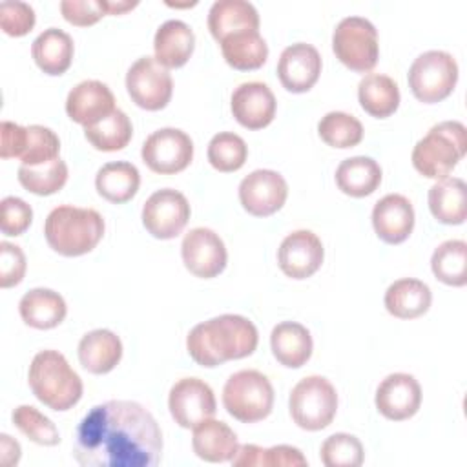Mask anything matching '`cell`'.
<instances>
[{"label": "cell", "instance_id": "39", "mask_svg": "<svg viewBox=\"0 0 467 467\" xmlns=\"http://www.w3.org/2000/svg\"><path fill=\"white\" fill-rule=\"evenodd\" d=\"M319 137L332 148H352L363 139L361 122L345 111H328L317 124Z\"/></svg>", "mask_w": 467, "mask_h": 467}, {"label": "cell", "instance_id": "14", "mask_svg": "<svg viewBox=\"0 0 467 467\" xmlns=\"http://www.w3.org/2000/svg\"><path fill=\"white\" fill-rule=\"evenodd\" d=\"M288 195V184L279 171L254 170L239 184V201L243 208L255 217H268L283 208Z\"/></svg>", "mask_w": 467, "mask_h": 467}, {"label": "cell", "instance_id": "4", "mask_svg": "<svg viewBox=\"0 0 467 467\" xmlns=\"http://www.w3.org/2000/svg\"><path fill=\"white\" fill-rule=\"evenodd\" d=\"M27 381L35 398L57 412L69 410L82 398V379L58 350L35 354Z\"/></svg>", "mask_w": 467, "mask_h": 467}, {"label": "cell", "instance_id": "1", "mask_svg": "<svg viewBox=\"0 0 467 467\" xmlns=\"http://www.w3.org/2000/svg\"><path fill=\"white\" fill-rule=\"evenodd\" d=\"M161 454V427L137 401L95 405L75 431L73 458L82 467H155Z\"/></svg>", "mask_w": 467, "mask_h": 467}, {"label": "cell", "instance_id": "26", "mask_svg": "<svg viewBox=\"0 0 467 467\" xmlns=\"http://www.w3.org/2000/svg\"><path fill=\"white\" fill-rule=\"evenodd\" d=\"M18 312L26 325L38 330H47L64 321L67 306L58 292L51 288H33L22 296Z\"/></svg>", "mask_w": 467, "mask_h": 467}, {"label": "cell", "instance_id": "13", "mask_svg": "<svg viewBox=\"0 0 467 467\" xmlns=\"http://www.w3.org/2000/svg\"><path fill=\"white\" fill-rule=\"evenodd\" d=\"M168 409L177 425L193 429L215 414L217 403L213 390L206 381L199 378H182L170 389Z\"/></svg>", "mask_w": 467, "mask_h": 467}, {"label": "cell", "instance_id": "47", "mask_svg": "<svg viewBox=\"0 0 467 467\" xmlns=\"http://www.w3.org/2000/svg\"><path fill=\"white\" fill-rule=\"evenodd\" d=\"M26 274V255L20 246L7 241L0 243V286L18 285Z\"/></svg>", "mask_w": 467, "mask_h": 467}, {"label": "cell", "instance_id": "40", "mask_svg": "<svg viewBox=\"0 0 467 467\" xmlns=\"http://www.w3.org/2000/svg\"><path fill=\"white\" fill-rule=\"evenodd\" d=\"M246 157L248 146L237 133L221 131L213 135L208 144V161L217 171H237L246 162Z\"/></svg>", "mask_w": 467, "mask_h": 467}, {"label": "cell", "instance_id": "29", "mask_svg": "<svg viewBox=\"0 0 467 467\" xmlns=\"http://www.w3.org/2000/svg\"><path fill=\"white\" fill-rule=\"evenodd\" d=\"M383 301L390 316L398 319H414L429 310L432 294L423 281L403 277L387 288Z\"/></svg>", "mask_w": 467, "mask_h": 467}, {"label": "cell", "instance_id": "6", "mask_svg": "<svg viewBox=\"0 0 467 467\" xmlns=\"http://www.w3.org/2000/svg\"><path fill=\"white\" fill-rule=\"evenodd\" d=\"M223 405L230 416L243 423L261 421L272 412L274 387L259 370H239L223 387Z\"/></svg>", "mask_w": 467, "mask_h": 467}, {"label": "cell", "instance_id": "19", "mask_svg": "<svg viewBox=\"0 0 467 467\" xmlns=\"http://www.w3.org/2000/svg\"><path fill=\"white\" fill-rule=\"evenodd\" d=\"M275 97L272 89L263 82L239 84L230 100L235 120L246 130H261L268 126L275 117Z\"/></svg>", "mask_w": 467, "mask_h": 467}, {"label": "cell", "instance_id": "10", "mask_svg": "<svg viewBox=\"0 0 467 467\" xmlns=\"http://www.w3.org/2000/svg\"><path fill=\"white\" fill-rule=\"evenodd\" d=\"M126 89L131 100L148 111H159L168 106L173 93L170 71L155 57L137 58L126 73Z\"/></svg>", "mask_w": 467, "mask_h": 467}, {"label": "cell", "instance_id": "32", "mask_svg": "<svg viewBox=\"0 0 467 467\" xmlns=\"http://www.w3.org/2000/svg\"><path fill=\"white\" fill-rule=\"evenodd\" d=\"M140 184V173L135 164L126 161L106 162L95 175V188L106 201L122 204L135 197Z\"/></svg>", "mask_w": 467, "mask_h": 467}, {"label": "cell", "instance_id": "15", "mask_svg": "<svg viewBox=\"0 0 467 467\" xmlns=\"http://www.w3.org/2000/svg\"><path fill=\"white\" fill-rule=\"evenodd\" d=\"M184 266L197 277L212 279L226 266V246L223 239L210 228L199 226L190 230L181 244Z\"/></svg>", "mask_w": 467, "mask_h": 467}, {"label": "cell", "instance_id": "20", "mask_svg": "<svg viewBox=\"0 0 467 467\" xmlns=\"http://www.w3.org/2000/svg\"><path fill=\"white\" fill-rule=\"evenodd\" d=\"M115 108V97L111 89L100 80H82L78 82L66 99L67 117L82 124L84 128L99 122L109 115Z\"/></svg>", "mask_w": 467, "mask_h": 467}, {"label": "cell", "instance_id": "9", "mask_svg": "<svg viewBox=\"0 0 467 467\" xmlns=\"http://www.w3.org/2000/svg\"><path fill=\"white\" fill-rule=\"evenodd\" d=\"M332 49L348 69L367 73L376 66L379 57L378 31L363 16H345L334 29Z\"/></svg>", "mask_w": 467, "mask_h": 467}, {"label": "cell", "instance_id": "36", "mask_svg": "<svg viewBox=\"0 0 467 467\" xmlns=\"http://www.w3.org/2000/svg\"><path fill=\"white\" fill-rule=\"evenodd\" d=\"M431 268L438 281L449 286H463L467 283V243L462 239L441 243L432 252Z\"/></svg>", "mask_w": 467, "mask_h": 467}, {"label": "cell", "instance_id": "31", "mask_svg": "<svg viewBox=\"0 0 467 467\" xmlns=\"http://www.w3.org/2000/svg\"><path fill=\"white\" fill-rule=\"evenodd\" d=\"M429 210L443 224H462L467 217V186L458 177L438 181L429 190Z\"/></svg>", "mask_w": 467, "mask_h": 467}, {"label": "cell", "instance_id": "50", "mask_svg": "<svg viewBox=\"0 0 467 467\" xmlns=\"http://www.w3.org/2000/svg\"><path fill=\"white\" fill-rule=\"evenodd\" d=\"M139 2H124V0H109V15H122L133 9Z\"/></svg>", "mask_w": 467, "mask_h": 467}, {"label": "cell", "instance_id": "12", "mask_svg": "<svg viewBox=\"0 0 467 467\" xmlns=\"http://www.w3.org/2000/svg\"><path fill=\"white\" fill-rule=\"evenodd\" d=\"M190 219L186 197L173 190L162 188L153 192L142 206V224L157 239L177 237Z\"/></svg>", "mask_w": 467, "mask_h": 467}, {"label": "cell", "instance_id": "49", "mask_svg": "<svg viewBox=\"0 0 467 467\" xmlns=\"http://www.w3.org/2000/svg\"><path fill=\"white\" fill-rule=\"evenodd\" d=\"M0 460L4 465H16L20 460V445L9 434H0Z\"/></svg>", "mask_w": 467, "mask_h": 467}, {"label": "cell", "instance_id": "44", "mask_svg": "<svg viewBox=\"0 0 467 467\" xmlns=\"http://www.w3.org/2000/svg\"><path fill=\"white\" fill-rule=\"evenodd\" d=\"M0 26L9 36H24L35 26V9L20 0H4L0 4Z\"/></svg>", "mask_w": 467, "mask_h": 467}, {"label": "cell", "instance_id": "38", "mask_svg": "<svg viewBox=\"0 0 467 467\" xmlns=\"http://www.w3.org/2000/svg\"><path fill=\"white\" fill-rule=\"evenodd\" d=\"M67 181V164L57 157L46 164L18 168V182L35 195H51L58 192Z\"/></svg>", "mask_w": 467, "mask_h": 467}, {"label": "cell", "instance_id": "24", "mask_svg": "<svg viewBox=\"0 0 467 467\" xmlns=\"http://www.w3.org/2000/svg\"><path fill=\"white\" fill-rule=\"evenodd\" d=\"M192 447L201 460L221 463L234 458L239 443L237 434L224 421L208 418L193 427Z\"/></svg>", "mask_w": 467, "mask_h": 467}, {"label": "cell", "instance_id": "17", "mask_svg": "<svg viewBox=\"0 0 467 467\" xmlns=\"http://www.w3.org/2000/svg\"><path fill=\"white\" fill-rule=\"evenodd\" d=\"M376 409L392 421L412 418L421 405V387L412 374H389L376 389Z\"/></svg>", "mask_w": 467, "mask_h": 467}, {"label": "cell", "instance_id": "37", "mask_svg": "<svg viewBox=\"0 0 467 467\" xmlns=\"http://www.w3.org/2000/svg\"><path fill=\"white\" fill-rule=\"evenodd\" d=\"M235 467H299L306 465V458L297 447L292 445H274L270 449H263L254 443L239 445L237 452L230 460Z\"/></svg>", "mask_w": 467, "mask_h": 467}, {"label": "cell", "instance_id": "33", "mask_svg": "<svg viewBox=\"0 0 467 467\" xmlns=\"http://www.w3.org/2000/svg\"><path fill=\"white\" fill-rule=\"evenodd\" d=\"M381 182L379 164L365 155L348 157L336 170L337 188L350 197H367L376 192Z\"/></svg>", "mask_w": 467, "mask_h": 467}, {"label": "cell", "instance_id": "18", "mask_svg": "<svg viewBox=\"0 0 467 467\" xmlns=\"http://www.w3.org/2000/svg\"><path fill=\"white\" fill-rule=\"evenodd\" d=\"M321 55L306 42H296L283 49L277 62V77L286 91L305 93L319 78Z\"/></svg>", "mask_w": 467, "mask_h": 467}, {"label": "cell", "instance_id": "27", "mask_svg": "<svg viewBox=\"0 0 467 467\" xmlns=\"http://www.w3.org/2000/svg\"><path fill=\"white\" fill-rule=\"evenodd\" d=\"M208 29L217 42L237 31H259V13L246 0H217L208 11Z\"/></svg>", "mask_w": 467, "mask_h": 467}, {"label": "cell", "instance_id": "3", "mask_svg": "<svg viewBox=\"0 0 467 467\" xmlns=\"http://www.w3.org/2000/svg\"><path fill=\"white\" fill-rule=\"evenodd\" d=\"M44 235L47 244L60 255H84L102 239L104 219L93 208L60 204L46 217Z\"/></svg>", "mask_w": 467, "mask_h": 467}, {"label": "cell", "instance_id": "30", "mask_svg": "<svg viewBox=\"0 0 467 467\" xmlns=\"http://www.w3.org/2000/svg\"><path fill=\"white\" fill-rule=\"evenodd\" d=\"M219 44L226 64L239 71L259 69L268 58V46L255 29L226 35Z\"/></svg>", "mask_w": 467, "mask_h": 467}, {"label": "cell", "instance_id": "2", "mask_svg": "<svg viewBox=\"0 0 467 467\" xmlns=\"http://www.w3.org/2000/svg\"><path fill=\"white\" fill-rule=\"evenodd\" d=\"M257 341L259 334L250 319L239 314H223L195 325L186 337V348L197 365L213 368L254 354Z\"/></svg>", "mask_w": 467, "mask_h": 467}, {"label": "cell", "instance_id": "22", "mask_svg": "<svg viewBox=\"0 0 467 467\" xmlns=\"http://www.w3.org/2000/svg\"><path fill=\"white\" fill-rule=\"evenodd\" d=\"M122 358L120 337L108 328H95L78 343V361L91 374H108Z\"/></svg>", "mask_w": 467, "mask_h": 467}, {"label": "cell", "instance_id": "41", "mask_svg": "<svg viewBox=\"0 0 467 467\" xmlns=\"http://www.w3.org/2000/svg\"><path fill=\"white\" fill-rule=\"evenodd\" d=\"M16 429L31 441L46 447H53L60 441V432L55 423L31 405H20L11 414Z\"/></svg>", "mask_w": 467, "mask_h": 467}, {"label": "cell", "instance_id": "5", "mask_svg": "<svg viewBox=\"0 0 467 467\" xmlns=\"http://www.w3.org/2000/svg\"><path fill=\"white\" fill-rule=\"evenodd\" d=\"M467 150V131L458 120L432 126L412 150V166L429 179H447Z\"/></svg>", "mask_w": 467, "mask_h": 467}, {"label": "cell", "instance_id": "11", "mask_svg": "<svg viewBox=\"0 0 467 467\" xmlns=\"http://www.w3.org/2000/svg\"><path fill=\"white\" fill-rule=\"evenodd\" d=\"M144 164L161 175L182 171L193 159V142L179 128H161L153 131L140 150Z\"/></svg>", "mask_w": 467, "mask_h": 467}, {"label": "cell", "instance_id": "21", "mask_svg": "<svg viewBox=\"0 0 467 467\" xmlns=\"http://www.w3.org/2000/svg\"><path fill=\"white\" fill-rule=\"evenodd\" d=\"M376 235L387 244L403 243L414 228V208L405 195L389 193L372 208Z\"/></svg>", "mask_w": 467, "mask_h": 467}, {"label": "cell", "instance_id": "25", "mask_svg": "<svg viewBox=\"0 0 467 467\" xmlns=\"http://www.w3.org/2000/svg\"><path fill=\"white\" fill-rule=\"evenodd\" d=\"M270 347L274 358L288 368L303 367L312 356V336L297 321H283L272 328Z\"/></svg>", "mask_w": 467, "mask_h": 467}, {"label": "cell", "instance_id": "8", "mask_svg": "<svg viewBox=\"0 0 467 467\" xmlns=\"http://www.w3.org/2000/svg\"><path fill=\"white\" fill-rule=\"evenodd\" d=\"M407 80L412 95L420 102L436 104L454 91L458 64L451 53L431 49L414 58Z\"/></svg>", "mask_w": 467, "mask_h": 467}, {"label": "cell", "instance_id": "42", "mask_svg": "<svg viewBox=\"0 0 467 467\" xmlns=\"http://www.w3.org/2000/svg\"><path fill=\"white\" fill-rule=\"evenodd\" d=\"M319 456L327 467H359L365 451L354 434L336 432L321 443Z\"/></svg>", "mask_w": 467, "mask_h": 467}, {"label": "cell", "instance_id": "46", "mask_svg": "<svg viewBox=\"0 0 467 467\" xmlns=\"http://www.w3.org/2000/svg\"><path fill=\"white\" fill-rule=\"evenodd\" d=\"M0 208V230L4 235H22L29 228L33 221V210L24 199L7 195L2 199Z\"/></svg>", "mask_w": 467, "mask_h": 467}, {"label": "cell", "instance_id": "48", "mask_svg": "<svg viewBox=\"0 0 467 467\" xmlns=\"http://www.w3.org/2000/svg\"><path fill=\"white\" fill-rule=\"evenodd\" d=\"M27 142V128H22L11 120H4L0 126V157H22Z\"/></svg>", "mask_w": 467, "mask_h": 467}, {"label": "cell", "instance_id": "43", "mask_svg": "<svg viewBox=\"0 0 467 467\" xmlns=\"http://www.w3.org/2000/svg\"><path fill=\"white\" fill-rule=\"evenodd\" d=\"M60 140L57 133L46 126L31 124L27 126V142L20 157L24 166H38L58 157Z\"/></svg>", "mask_w": 467, "mask_h": 467}, {"label": "cell", "instance_id": "16", "mask_svg": "<svg viewBox=\"0 0 467 467\" xmlns=\"http://www.w3.org/2000/svg\"><path fill=\"white\" fill-rule=\"evenodd\" d=\"M323 257V243L310 230H296L288 234L277 250L279 268L292 279H306L314 275L319 270Z\"/></svg>", "mask_w": 467, "mask_h": 467}, {"label": "cell", "instance_id": "34", "mask_svg": "<svg viewBox=\"0 0 467 467\" xmlns=\"http://www.w3.org/2000/svg\"><path fill=\"white\" fill-rule=\"evenodd\" d=\"M358 99L368 115L387 119L400 106V88L389 75L368 73L359 80Z\"/></svg>", "mask_w": 467, "mask_h": 467}, {"label": "cell", "instance_id": "23", "mask_svg": "<svg viewBox=\"0 0 467 467\" xmlns=\"http://www.w3.org/2000/svg\"><path fill=\"white\" fill-rule=\"evenodd\" d=\"M195 47V35L182 20H166L159 26L153 38L155 60L168 67H181L188 62Z\"/></svg>", "mask_w": 467, "mask_h": 467}, {"label": "cell", "instance_id": "45", "mask_svg": "<svg viewBox=\"0 0 467 467\" xmlns=\"http://www.w3.org/2000/svg\"><path fill=\"white\" fill-rule=\"evenodd\" d=\"M60 13L73 26H93L109 15V0H62Z\"/></svg>", "mask_w": 467, "mask_h": 467}, {"label": "cell", "instance_id": "7", "mask_svg": "<svg viewBox=\"0 0 467 467\" xmlns=\"http://www.w3.org/2000/svg\"><path fill=\"white\" fill-rule=\"evenodd\" d=\"M294 423L305 431L328 427L337 410V392L323 376H306L297 381L288 400Z\"/></svg>", "mask_w": 467, "mask_h": 467}, {"label": "cell", "instance_id": "35", "mask_svg": "<svg viewBox=\"0 0 467 467\" xmlns=\"http://www.w3.org/2000/svg\"><path fill=\"white\" fill-rule=\"evenodd\" d=\"M88 142L100 151H117L128 146L133 135V126L122 109H113L99 122L84 128Z\"/></svg>", "mask_w": 467, "mask_h": 467}, {"label": "cell", "instance_id": "28", "mask_svg": "<svg viewBox=\"0 0 467 467\" xmlns=\"http://www.w3.org/2000/svg\"><path fill=\"white\" fill-rule=\"evenodd\" d=\"M73 38L58 29L47 27L44 29L31 46V55L35 64L47 75H62L69 69L73 60Z\"/></svg>", "mask_w": 467, "mask_h": 467}]
</instances>
